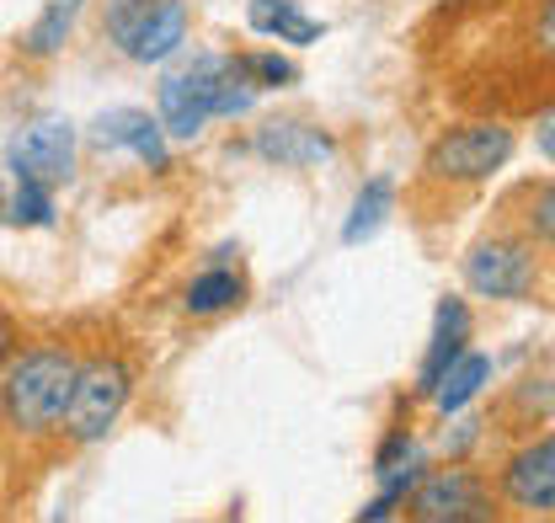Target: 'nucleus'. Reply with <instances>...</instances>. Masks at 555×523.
<instances>
[{
    "label": "nucleus",
    "instance_id": "nucleus-1",
    "mask_svg": "<svg viewBox=\"0 0 555 523\" xmlns=\"http://www.w3.org/2000/svg\"><path fill=\"white\" fill-rule=\"evenodd\" d=\"M75 374H80V358L69 347H60V342L22 347L5 363V374H0V428L11 438H22V444L60 438Z\"/></svg>",
    "mask_w": 555,
    "mask_h": 523
},
{
    "label": "nucleus",
    "instance_id": "nucleus-2",
    "mask_svg": "<svg viewBox=\"0 0 555 523\" xmlns=\"http://www.w3.org/2000/svg\"><path fill=\"white\" fill-rule=\"evenodd\" d=\"M251 102H257V86H246L230 69V54H204L188 69H171L155 86V118L182 144H193L208 129V118H235Z\"/></svg>",
    "mask_w": 555,
    "mask_h": 523
},
{
    "label": "nucleus",
    "instance_id": "nucleus-3",
    "mask_svg": "<svg viewBox=\"0 0 555 523\" xmlns=\"http://www.w3.org/2000/svg\"><path fill=\"white\" fill-rule=\"evenodd\" d=\"M460 278L486 305H518V299H534L540 294L545 252L513 219H502L496 230H486V235L470 241V252L460 262Z\"/></svg>",
    "mask_w": 555,
    "mask_h": 523
},
{
    "label": "nucleus",
    "instance_id": "nucleus-4",
    "mask_svg": "<svg viewBox=\"0 0 555 523\" xmlns=\"http://www.w3.org/2000/svg\"><path fill=\"white\" fill-rule=\"evenodd\" d=\"M518 155V133L507 124H454V129L433 133L427 150H422V182L427 188H443V193H470L491 182L507 161Z\"/></svg>",
    "mask_w": 555,
    "mask_h": 523
},
{
    "label": "nucleus",
    "instance_id": "nucleus-5",
    "mask_svg": "<svg viewBox=\"0 0 555 523\" xmlns=\"http://www.w3.org/2000/svg\"><path fill=\"white\" fill-rule=\"evenodd\" d=\"M129 400H134V358L129 353L102 347V353L80 358V374H75V391H69L60 438L75 444V449L102 444L118 428V417L129 411Z\"/></svg>",
    "mask_w": 555,
    "mask_h": 523
},
{
    "label": "nucleus",
    "instance_id": "nucleus-6",
    "mask_svg": "<svg viewBox=\"0 0 555 523\" xmlns=\"http://www.w3.org/2000/svg\"><path fill=\"white\" fill-rule=\"evenodd\" d=\"M416 523H486L502 513V497H496V481L465 464V459H449L443 470H427L416 481V492L401 508Z\"/></svg>",
    "mask_w": 555,
    "mask_h": 523
},
{
    "label": "nucleus",
    "instance_id": "nucleus-7",
    "mask_svg": "<svg viewBox=\"0 0 555 523\" xmlns=\"http://www.w3.org/2000/svg\"><path fill=\"white\" fill-rule=\"evenodd\" d=\"M496 497L518 519H555V433L524 438L502 455Z\"/></svg>",
    "mask_w": 555,
    "mask_h": 523
},
{
    "label": "nucleus",
    "instance_id": "nucleus-8",
    "mask_svg": "<svg viewBox=\"0 0 555 523\" xmlns=\"http://www.w3.org/2000/svg\"><path fill=\"white\" fill-rule=\"evenodd\" d=\"M16 182H43V188H65L75 177V129L65 118H38L33 129H22L5 150Z\"/></svg>",
    "mask_w": 555,
    "mask_h": 523
},
{
    "label": "nucleus",
    "instance_id": "nucleus-9",
    "mask_svg": "<svg viewBox=\"0 0 555 523\" xmlns=\"http://www.w3.org/2000/svg\"><path fill=\"white\" fill-rule=\"evenodd\" d=\"M251 150L268 166L310 171V166H326L337 155V139H332V129H321L310 118H268V124H257V133H251Z\"/></svg>",
    "mask_w": 555,
    "mask_h": 523
},
{
    "label": "nucleus",
    "instance_id": "nucleus-10",
    "mask_svg": "<svg viewBox=\"0 0 555 523\" xmlns=\"http://www.w3.org/2000/svg\"><path fill=\"white\" fill-rule=\"evenodd\" d=\"M470 305L460 299V294H443L438 299V316H433V342H427V353H422V369H416V395L422 400H433L438 385H443V374L470 353Z\"/></svg>",
    "mask_w": 555,
    "mask_h": 523
},
{
    "label": "nucleus",
    "instance_id": "nucleus-11",
    "mask_svg": "<svg viewBox=\"0 0 555 523\" xmlns=\"http://www.w3.org/2000/svg\"><path fill=\"white\" fill-rule=\"evenodd\" d=\"M166 124L160 118H150L144 107H113V113H102L96 124H91V150H134L139 161L160 177L166 166H171V150H166Z\"/></svg>",
    "mask_w": 555,
    "mask_h": 523
},
{
    "label": "nucleus",
    "instance_id": "nucleus-12",
    "mask_svg": "<svg viewBox=\"0 0 555 523\" xmlns=\"http://www.w3.org/2000/svg\"><path fill=\"white\" fill-rule=\"evenodd\" d=\"M188 27H193L188 0H144L129 38L118 43V54H129L134 65H160V60H171L188 43Z\"/></svg>",
    "mask_w": 555,
    "mask_h": 523
},
{
    "label": "nucleus",
    "instance_id": "nucleus-13",
    "mask_svg": "<svg viewBox=\"0 0 555 523\" xmlns=\"http://www.w3.org/2000/svg\"><path fill=\"white\" fill-rule=\"evenodd\" d=\"M246 22H251L257 38H283V43H294V49H310V43L326 38V22L305 16L294 0H251V5H246Z\"/></svg>",
    "mask_w": 555,
    "mask_h": 523
},
{
    "label": "nucleus",
    "instance_id": "nucleus-14",
    "mask_svg": "<svg viewBox=\"0 0 555 523\" xmlns=\"http://www.w3.org/2000/svg\"><path fill=\"white\" fill-rule=\"evenodd\" d=\"M502 208H507L502 219H513L545 257H555V177L551 182H524Z\"/></svg>",
    "mask_w": 555,
    "mask_h": 523
},
{
    "label": "nucleus",
    "instance_id": "nucleus-15",
    "mask_svg": "<svg viewBox=\"0 0 555 523\" xmlns=\"http://www.w3.org/2000/svg\"><path fill=\"white\" fill-rule=\"evenodd\" d=\"M80 11H86V0H49V5L27 22V33L16 38L22 60H54V54L69 43V33H75Z\"/></svg>",
    "mask_w": 555,
    "mask_h": 523
},
{
    "label": "nucleus",
    "instance_id": "nucleus-16",
    "mask_svg": "<svg viewBox=\"0 0 555 523\" xmlns=\"http://www.w3.org/2000/svg\"><path fill=\"white\" fill-rule=\"evenodd\" d=\"M235 305H246V278L235 267H208L182 289V310L188 316H224Z\"/></svg>",
    "mask_w": 555,
    "mask_h": 523
},
{
    "label": "nucleus",
    "instance_id": "nucleus-17",
    "mask_svg": "<svg viewBox=\"0 0 555 523\" xmlns=\"http://www.w3.org/2000/svg\"><path fill=\"white\" fill-rule=\"evenodd\" d=\"M390 208H396V177H369L358 197H352V214H347L343 225V246H358V241H369L385 219H390Z\"/></svg>",
    "mask_w": 555,
    "mask_h": 523
},
{
    "label": "nucleus",
    "instance_id": "nucleus-18",
    "mask_svg": "<svg viewBox=\"0 0 555 523\" xmlns=\"http://www.w3.org/2000/svg\"><path fill=\"white\" fill-rule=\"evenodd\" d=\"M486 385H491V358H486V353H465V358L443 374V385H438V395H433V406H438L443 417H454V411H465Z\"/></svg>",
    "mask_w": 555,
    "mask_h": 523
},
{
    "label": "nucleus",
    "instance_id": "nucleus-19",
    "mask_svg": "<svg viewBox=\"0 0 555 523\" xmlns=\"http://www.w3.org/2000/svg\"><path fill=\"white\" fill-rule=\"evenodd\" d=\"M518 43H524V60L555 75V0H524V16H518Z\"/></svg>",
    "mask_w": 555,
    "mask_h": 523
},
{
    "label": "nucleus",
    "instance_id": "nucleus-20",
    "mask_svg": "<svg viewBox=\"0 0 555 523\" xmlns=\"http://www.w3.org/2000/svg\"><path fill=\"white\" fill-rule=\"evenodd\" d=\"M230 69H235L246 86H257V91H283V86L299 80V65L283 60L278 49H246V54H230Z\"/></svg>",
    "mask_w": 555,
    "mask_h": 523
},
{
    "label": "nucleus",
    "instance_id": "nucleus-21",
    "mask_svg": "<svg viewBox=\"0 0 555 523\" xmlns=\"http://www.w3.org/2000/svg\"><path fill=\"white\" fill-rule=\"evenodd\" d=\"M5 219H11L16 230H43V225H54V188H43V182H16V197H11Z\"/></svg>",
    "mask_w": 555,
    "mask_h": 523
},
{
    "label": "nucleus",
    "instance_id": "nucleus-22",
    "mask_svg": "<svg viewBox=\"0 0 555 523\" xmlns=\"http://www.w3.org/2000/svg\"><path fill=\"white\" fill-rule=\"evenodd\" d=\"M406 459H412V428L396 422V428L379 438V449H374V475H390V470H401Z\"/></svg>",
    "mask_w": 555,
    "mask_h": 523
},
{
    "label": "nucleus",
    "instance_id": "nucleus-23",
    "mask_svg": "<svg viewBox=\"0 0 555 523\" xmlns=\"http://www.w3.org/2000/svg\"><path fill=\"white\" fill-rule=\"evenodd\" d=\"M486 433V417H460V428L454 433H443V455L449 459H465L476 449V438Z\"/></svg>",
    "mask_w": 555,
    "mask_h": 523
},
{
    "label": "nucleus",
    "instance_id": "nucleus-24",
    "mask_svg": "<svg viewBox=\"0 0 555 523\" xmlns=\"http://www.w3.org/2000/svg\"><path fill=\"white\" fill-rule=\"evenodd\" d=\"M534 150L555 166V102H545V107L534 113Z\"/></svg>",
    "mask_w": 555,
    "mask_h": 523
},
{
    "label": "nucleus",
    "instance_id": "nucleus-25",
    "mask_svg": "<svg viewBox=\"0 0 555 523\" xmlns=\"http://www.w3.org/2000/svg\"><path fill=\"white\" fill-rule=\"evenodd\" d=\"M16 358V321L0 310V374H5V363Z\"/></svg>",
    "mask_w": 555,
    "mask_h": 523
},
{
    "label": "nucleus",
    "instance_id": "nucleus-26",
    "mask_svg": "<svg viewBox=\"0 0 555 523\" xmlns=\"http://www.w3.org/2000/svg\"><path fill=\"white\" fill-rule=\"evenodd\" d=\"M0 208H5V193H0Z\"/></svg>",
    "mask_w": 555,
    "mask_h": 523
}]
</instances>
